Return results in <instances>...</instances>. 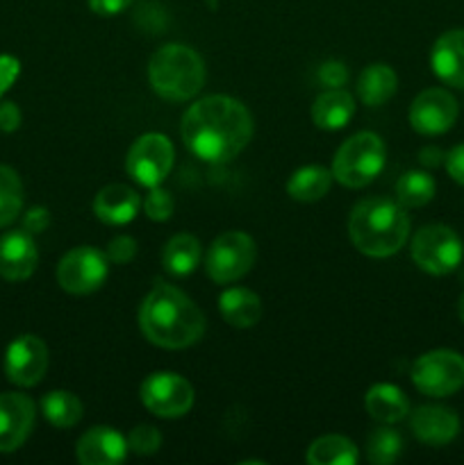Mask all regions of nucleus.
<instances>
[{"mask_svg": "<svg viewBox=\"0 0 464 465\" xmlns=\"http://www.w3.org/2000/svg\"><path fill=\"white\" fill-rule=\"evenodd\" d=\"M412 384L419 393L446 398L464 386V357L453 350H432L421 354L412 366Z\"/></svg>", "mask_w": 464, "mask_h": 465, "instance_id": "6", "label": "nucleus"}, {"mask_svg": "<svg viewBox=\"0 0 464 465\" xmlns=\"http://www.w3.org/2000/svg\"><path fill=\"white\" fill-rule=\"evenodd\" d=\"M127 448L135 454L148 457V454H155L162 448V434L153 425H139L127 436Z\"/></svg>", "mask_w": 464, "mask_h": 465, "instance_id": "31", "label": "nucleus"}, {"mask_svg": "<svg viewBox=\"0 0 464 465\" xmlns=\"http://www.w3.org/2000/svg\"><path fill=\"white\" fill-rule=\"evenodd\" d=\"M255 263V241L244 232H226L209 245L205 268L217 284L241 280Z\"/></svg>", "mask_w": 464, "mask_h": 465, "instance_id": "8", "label": "nucleus"}, {"mask_svg": "<svg viewBox=\"0 0 464 465\" xmlns=\"http://www.w3.org/2000/svg\"><path fill=\"white\" fill-rule=\"evenodd\" d=\"M127 439L112 427H91L77 440V461L82 465H116L126 461Z\"/></svg>", "mask_w": 464, "mask_h": 465, "instance_id": "16", "label": "nucleus"}, {"mask_svg": "<svg viewBox=\"0 0 464 465\" xmlns=\"http://www.w3.org/2000/svg\"><path fill=\"white\" fill-rule=\"evenodd\" d=\"M358 461V448L344 436H323L308 450L309 465H353Z\"/></svg>", "mask_w": 464, "mask_h": 465, "instance_id": "27", "label": "nucleus"}, {"mask_svg": "<svg viewBox=\"0 0 464 465\" xmlns=\"http://www.w3.org/2000/svg\"><path fill=\"white\" fill-rule=\"evenodd\" d=\"M419 162L426 168H437L446 162V153L441 148H437V145H426V148L419 153Z\"/></svg>", "mask_w": 464, "mask_h": 465, "instance_id": "40", "label": "nucleus"}, {"mask_svg": "<svg viewBox=\"0 0 464 465\" xmlns=\"http://www.w3.org/2000/svg\"><path fill=\"white\" fill-rule=\"evenodd\" d=\"M200 262V243L191 234H177L164 245L162 263L166 272L176 277H187L196 271Z\"/></svg>", "mask_w": 464, "mask_h": 465, "instance_id": "24", "label": "nucleus"}, {"mask_svg": "<svg viewBox=\"0 0 464 465\" xmlns=\"http://www.w3.org/2000/svg\"><path fill=\"white\" fill-rule=\"evenodd\" d=\"M332 173L323 166L298 168L287 182V193L300 203H317L330 191Z\"/></svg>", "mask_w": 464, "mask_h": 465, "instance_id": "25", "label": "nucleus"}, {"mask_svg": "<svg viewBox=\"0 0 464 465\" xmlns=\"http://www.w3.org/2000/svg\"><path fill=\"white\" fill-rule=\"evenodd\" d=\"M400 452H403V439L391 427H380V430L368 436L367 454L371 463L389 465L400 457Z\"/></svg>", "mask_w": 464, "mask_h": 465, "instance_id": "30", "label": "nucleus"}, {"mask_svg": "<svg viewBox=\"0 0 464 465\" xmlns=\"http://www.w3.org/2000/svg\"><path fill=\"white\" fill-rule=\"evenodd\" d=\"M107 259L112 263H127L135 259L136 254V241L132 236H116V239L109 241L107 250H105Z\"/></svg>", "mask_w": 464, "mask_h": 465, "instance_id": "33", "label": "nucleus"}, {"mask_svg": "<svg viewBox=\"0 0 464 465\" xmlns=\"http://www.w3.org/2000/svg\"><path fill=\"white\" fill-rule=\"evenodd\" d=\"M109 272L107 254L91 245H80L62 257L57 266V282L66 293L86 295L103 286Z\"/></svg>", "mask_w": 464, "mask_h": 465, "instance_id": "9", "label": "nucleus"}, {"mask_svg": "<svg viewBox=\"0 0 464 465\" xmlns=\"http://www.w3.org/2000/svg\"><path fill=\"white\" fill-rule=\"evenodd\" d=\"M45 371H48V348L44 341L25 334L9 343L5 354V375L12 384L23 389L39 384Z\"/></svg>", "mask_w": 464, "mask_h": 465, "instance_id": "12", "label": "nucleus"}, {"mask_svg": "<svg viewBox=\"0 0 464 465\" xmlns=\"http://www.w3.org/2000/svg\"><path fill=\"white\" fill-rule=\"evenodd\" d=\"M355 114V100L344 89H328L314 100L312 118L314 125L321 130H339L348 125Z\"/></svg>", "mask_w": 464, "mask_h": 465, "instance_id": "20", "label": "nucleus"}, {"mask_svg": "<svg viewBox=\"0 0 464 465\" xmlns=\"http://www.w3.org/2000/svg\"><path fill=\"white\" fill-rule=\"evenodd\" d=\"M458 313H459V321L464 322V293L459 295V300H458Z\"/></svg>", "mask_w": 464, "mask_h": 465, "instance_id": "41", "label": "nucleus"}, {"mask_svg": "<svg viewBox=\"0 0 464 465\" xmlns=\"http://www.w3.org/2000/svg\"><path fill=\"white\" fill-rule=\"evenodd\" d=\"M141 402L159 418H180L194 407V389L176 372H153L139 389Z\"/></svg>", "mask_w": 464, "mask_h": 465, "instance_id": "11", "label": "nucleus"}, {"mask_svg": "<svg viewBox=\"0 0 464 465\" xmlns=\"http://www.w3.org/2000/svg\"><path fill=\"white\" fill-rule=\"evenodd\" d=\"M21 125V109L14 103H0V132H16Z\"/></svg>", "mask_w": 464, "mask_h": 465, "instance_id": "38", "label": "nucleus"}, {"mask_svg": "<svg viewBox=\"0 0 464 465\" xmlns=\"http://www.w3.org/2000/svg\"><path fill=\"white\" fill-rule=\"evenodd\" d=\"M318 77L330 89H341V84L348 80V71H346V66L341 62H326L318 68Z\"/></svg>", "mask_w": 464, "mask_h": 465, "instance_id": "34", "label": "nucleus"}, {"mask_svg": "<svg viewBox=\"0 0 464 465\" xmlns=\"http://www.w3.org/2000/svg\"><path fill=\"white\" fill-rule=\"evenodd\" d=\"M23 209V184L16 171L0 163V227L12 225Z\"/></svg>", "mask_w": 464, "mask_h": 465, "instance_id": "29", "label": "nucleus"}, {"mask_svg": "<svg viewBox=\"0 0 464 465\" xmlns=\"http://www.w3.org/2000/svg\"><path fill=\"white\" fill-rule=\"evenodd\" d=\"M144 212L150 221H168L173 213V198L168 191L153 186L144 200Z\"/></svg>", "mask_w": 464, "mask_h": 465, "instance_id": "32", "label": "nucleus"}, {"mask_svg": "<svg viewBox=\"0 0 464 465\" xmlns=\"http://www.w3.org/2000/svg\"><path fill=\"white\" fill-rule=\"evenodd\" d=\"M396 86H398V77H396L394 68L387 64H368L359 73L358 94L364 104L376 107V104H385L396 94Z\"/></svg>", "mask_w": 464, "mask_h": 465, "instance_id": "23", "label": "nucleus"}, {"mask_svg": "<svg viewBox=\"0 0 464 465\" xmlns=\"http://www.w3.org/2000/svg\"><path fill=\"white\" fill-rule=\"evenodd\" d=\"M458 121V103L444 89H426L414 98L409 107V125L426 136L449 132Z\"/></svg>", "mask_w": 464, "mask_h": 465, "instance_id": "13", "label": "nucleus"}, {"mask_svg": "<svg viewBox=\"0 0 464 465\" xmlns=\"http://www.w3.org/2000/svg\"><path fill=\"white\" fill-rule=\"evenodd\" d=\"M435 180L426 171H408L396 182V200L405 209L423 207L435 198Z\"/></svg>", "mask_w": 464, "mask_h": 465, "instance_id": "28", "label": "nucleus"}, {"mask_svg": "<svg viewBox=\"0 0 464 465\" xmlns=\"http://www.w3.org/2000/svg\"><path fill=\"white\" fill-rule=\"evenodd\" d=\"M127 175L141 186H159L173 168V145L164 134H144L135 141L126 159Z\"/></svg>", "mask_w": 464, "mask_h": 465, "instance_id": "10", "label": "nucleus"}, {"mask_svg": "<svg viewBox=\"0 0 464 465\" xmlns=\"http://www.w3.org/2000/svg\"><path fill=\"white\" fill-rule=\"evenodd\" d=\"M39 263V252L25 230H14L0 239V277L7 282H23L32 277Z\"/></svg>", "mask_w": 464, "mask_h": 465, "instance_id": "15", "label": "nucleus"}, {"mask_svg": "<svg viewBox=\"0 0 464 465\" xmlns=\"http://www.w3.org/2000/svg\"><path fill=\"white\" fill-rule=\"evenodd\" d=\"M409 427L421 443L441 448L459 434V418L450 409L428 404V407H419L414 411Z\"/></svg>", "mask_w": 464, "mask_h": 465, "instance_id": "17", "label": "nucleus"}, {"mask_svg": "<svg viewBox=\"0 0 464 465\" xmlns=\"http://www.w3.org/2000/svg\"><path fill=\"white\" fill-rule=\"evenodd\" d=\"M430 66L444 84L464 89V30H449L435 41Z\"/></svg>", "mask_w": 464, "mask_h": 465, "instance_id": "18", "label": "nucleus"}, {"mask_svg": "<svg viewBox=\"0 0 464 465\" xmlns=\"http://www.w3.org/2000/svg\"><path fill=\"white\" fill-rule=\"evenodd\" d=\"M132 5V0H89L91 12L98 16H116V14L126 12Z\"/></svg>", "mask_w": 464, "mask_h": 465, "instance_id": "39", "label": "nucleus"}, {"mask_svg": "<svg viewBox=\"0 0 464 465\" xmlns=\"http://www.w3.org/2000/svg\"><path fill=\"white\" fill-rule=\"evenodd\" d=\"M18 73H21V64L12 54H0V95L5 91L12 89V84L16 82Z\"/></svg>", "mask_w": 464, "mask_h": 465, "instance_id": "35", "label": "nucleus"}, {"mask_svg": "<svg viewBox=\"0 0 464 465\" xmlns=\"http://www.w3.org/2000/svg\"><path fill=\"white\" fill-rule=\"evenodd\" d=\"M350 241L367 257H391L409 236L405 207L389 198H367L353 207L348 221Z\"/></svg>", "mask_w": 464, "mask_h": 465, "instance_id": "3", "label": "nucleus"}, {"mask_svg": "<svg viewBox=\"0 0 464 465\" xmlns=\"http://www.w3.org/2000/svg\"><path fill=\"white\" fill-rule=\"evenodd\" d=\"M148 80L159 98L168 103H185L203 89L205 62L189 45H162L150 57Z\"/></svg>", "mask_w": 464, "mask_h": 465, "instance_id": "4", "label": "nucleus"}, {"mask_svg": "<svg viewBox=\"0 0 464 465\" xmlns=\"http://www.w3.org/2000/svg\"><path fill=\"white\" fill-rule=\"evenodd\" d=\"M385 157L387 150L380 136L373 132H359L337 150L335 162H332V177L348 189L367 186L382 171Z\"/></svg>", "mask_w": 464, "mask_h": 465, "instance_id": "5", "label": "nucleus"}, {"mask_svg": "<svg viewBox=\"0 0 464 465\" xmlns=\"http://www.w3.org/2000/svg\"><path fill=\"white\" fill-rule=\"evenodd\" d=\"M41 411H44L45 420L57 430H68V427L77 425L82 418V402L68 391H50L44 400H41Z\"/></svg>", "mask_w": 464, "mask_h": 465, "instance_id": "26", "label": "nucleus"}, {"mask_svg": "<svg viewBox=\"0 0 464 465\" xmlns=\"http://www.w3.org/2000/svg\"><path fill=\"white\" fill-rule=\"evenodd\" d=\"M180 132L191 154L209 163H226L253 139V118L239 100L207 95L187 109Z\"/></svg>", "mask_w": 464, "mask_h": 465, "instance_id": "1", "label": "nucleus"}, {"mask_svg": "<svg viewBox=\"0 0 464 465\" xmlns=\"http://www.w3.org/2000/svg\"><path fill=\"white\" fill-rule=\"evenodd\" d=\"M412 259L430 275H449L462 262V241L449 225H426L414 234Z\"/></svg>", "mask_w": 464, "mask_h": 465, "instance_id": "7", "label": "nucleus"}, {"mask_svg": "<svg viewBox=\"0 0 464 465\" xmlns=\"http://www.w3.org/2000/svg\"><path fill=\"white\" fill-rule=\"evenodd\" d=\"M139 327L157 348L182 350L203 339L205 316L180 289L157 284L141 302Z\"/></svg>", "mask_w": 464, "mask_h": 465, "instance_id": "2", "label": "nucleus"}, {"mask_svg": "<svg viewBox=\"0 0 464 465\" xmlns=\"http://www.w3.org/2000/svg\"><path fill=\"white\" fill-rule=\"evenodd\" d=\"M35 402L23 393H0V452H14L30 436Z\"/></svg>", "mask_w": 464, "mask_h": 465, "instance_id": "14", "label": "nucleus"}, {"mask_svg": "<svg viewBox=\"0 0 464 465\" xmlns=\"http://www.w3.org/2000/svg\"><path fill=\"white\" fill-rule=\"evenodd\" d=\"M364 402H367L368 416L373 420L382 422V425H394V422L403 420L409 411V402L405 393L391 384L371 386Z\"/></svg>", "mask_w": 464, "mask_h": 465, "instance_id": "21", "label": "nucleus"}, {"mask_svg": "<svg viewBox=\"0 0 464 465\" xmlns=\"http://www.w3.org/2000/svg\"><path fill=\"white\" fill-rule=\"evenodd\" d=\"M218 309L227 325L241 327V330L253 327L262 318V302L248 289H227L218 298Z\"/></svg>", "mask_w": 464, "mask_h": 465, "instance_id": "22", "label": "nucleus"}, {"mask_svg": "<svg viewBox=\"0 0 464 465\" xmlns=\"http://www.w3.org/2000/svg\"><path fill=\"white\" fill-rule=\"evenodd\" d=\"M48 223H50L48 209L32 207L27 209L25 218H23V230L30 232V234H39V232H44L45 227H48Z\"/></svg>", "mask_w": 464, "mask_h": 465, "instance_id": "36", "label": "nucleus"}, {"mask_svg": "<svg viewBox=\"0 0 464 465\" xmlns=\"http://www.w3.org/2000/svg\"><path fill=\"white\" fill-rule=\"evenodd\" d=\"M139 195L135 189L123 184H109L98 191L94 200V212L107 225H126L139 212Z\"/></svg>", "mask_w": 464, "mask_h": 465, "instance_id": "19", "label": "nucleus"}, {"mask_svg": "<svg viewBox=\"0 0 464 465\" xmlns=\"http://www.w3.org/2000/svg\"><path fill=\"white\" fill-rule=\"evenodd\" d=\"M444 166H446V171H449V175L453 177L458 184L464 186V143L455 145L450 153H446Z\"/></svg>", "mask_w": 464, "mask_h": 465, "instance_id": "37", "label": "nucleus"}]
</instances>
